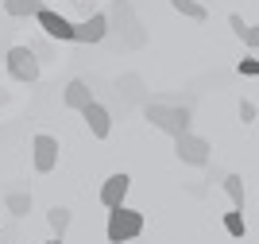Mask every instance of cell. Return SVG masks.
I'll return each mask as SVG.
<instances>
[{
  "label": "cell",
  "mask_w": 259,
  "mask_h": 244,
  "mask_svg": "<svg viewBox=\"0 0 259 244\" xmlns=\"http://www.w3.org/2000/svg\"><path fill=\"white\" fill-rule=\"evenodd\" d=\"M70 221H74V213L66 210V205H54V210L47 213V225H51V233L58 236V240H62V236H66V229H70Z\"/></svg>",
  "instance_id": "12"
},
{
  "label": "cell",
  "mask_w": 259,
  "mask_h": 244,
  "mask_svg": "<svg viewBox=\"0 0 259 244\" xmlns=\"http://www.w3.org/2000/svg\"><path fill=\"white\" fill-rule=\"evenodd\" d=\"M128 190H132V179L124 170H120V175H108L105 186H101V205H105V210H120L124 198H128Z\"/></svg>",
  "instance_id": "8"
},
{
  "label": "cell",
  "mask_w": 259,
  "mask_h": 244,
  "mask_svg": "<svg viewBox=\"0 0 259 244\" xmlns=\"http://www.w3.org/2000/svg\"><path fill=\"white\" fill-rule=\"evenodd\" d=\"M244 43H248L251 51H259V23H255V27H248V35H244Z\"/></svg>",
  "instance_id": "21"
},
{
  "label": "cell",
  "mask_w": 259,
  "mask_h": 244,
  "mask_svg": "<svg viewBox=\"0 0 259 244\" xmlns=\"http://www.w3.org/2000/svg\"><path fill=\"white\" fill-rule=\"evenodd\" d=\"M244 78H259V58H240V66H236Z\"/></svg>",
  "instance_id": "18"
},
{
  "label": "cell",
  "mask_w": 259,
  "mask_h": 244,
  "mask_svg": "<svg viewBox=\"0 0 259 244\" xmlns=\"http://www.w3.org/2000/svg\"><path fill=\"white\" fill-rule=\"evenodd\" d=\"M62 101H66V109H81L93 101V89H89V82H81V78H74V82L66 85V93H62Z\"/></svg>",
  "instance_id": "11"
},
{
  "label": "cell",
  "mask_w": 259,
  "mask_h": 244,
  "mask_svg": "<svg viewBox=\"0 0 259 244\" xmlns=\"http://www.w3.org/2000/svg\"><path fill=\"white\" fill-rule=\"evenodd\" d=\"M31 159H35V170L39 175H51L58 167V140L54 136H35L31 140Z\"/></svg>",
  "instance_id": "7"
},
{
  "label": "cell",
  "mask_w": 259,
  "mask_h": 244,
  "mask_svg": "<svg viewBox=\"0 0 259 244\" xmlns=\"http://www.w3.org/2000/svg\"><path fill=\"white\" fill-rule=\"evenodd\" d=\"M4 205H8L12 217H27V213H31V194H27V190H8Z\"/></svg>",
  "instance_id": "14"
},
{
  "label": "cell",
  "mask_w": 259,
  "mask_h": 244,
  "mask_svg": "<svg viewBox=\"0 0 259 244\" xmlns=\"http://www.w3.org/2000/svg\"><path fill=\"white\" fill-rule=\"evenodd\" d=\"M108 35V16L105 12H93L89 20L74 23V43H101Z\"/></svg>",
  "instance_id": "9"
},
{
  "label": "cell",
  "mask_w": 259,
  "mask_h": 244,
  "mask_svg": "<svg viewBox=\"0 0 259 244\" xmlns=\"http://www.w3.org/2000/svg\"><path fill=\"white\" fill-rule=\"evenodd\" d=\"M225 194L232 198V210H244V179L240 175H225Z\"/></svg>",
  "instance_id": "17"
},
{
  "label": "cell",
  "mask_w": 259,
  "mask_h": 244,
  "mask_svg": "<svg viewBox=\"0 0 259 244\" xmlns=\"http://www.w3.org/2000/svg\"><path fill=\"white\" fill-rule=\"evenodd\" d=\"M225 233H228V236H236V240H244V236H248V221H244V210L225 213Z\"/></svg>",
  "instance_id": "15"
},
{
  "label": "cell",
  "mask_w": 259,
  "mask_h": 244,
  "mask_svg": "<svg viewBox=\"0 0 259 244\" xmlns=\"http://www.w3.org/2000/svg\"><path fill=\"white\" fill-rule=\"evenodd\" d=\"M209 140H201V136H194V132H186V136H178L174 140V155L186 163V167H205L209 163Z\"/></svg>",
  "instance_id": "5"
},
{
  "label": "cell",
  "mask_w": 259,
  "mask_h": 244,
  "mask_svg": "<svg viewBox=\"0 0 259 244\" xmlns=\"http://www.w3.org/2000/svg\"><path fill=\"white\" fill-rule=\"evenodd\" d=\"M8 74L16 82H39V58H35L31 47H12L8 51Z\"/></svg>",
  "instance_id": "6"
},
{
  "label": "cell",
  "mask_w": 259,
  "mask_h": 244,
  "mask_svg": "<svg viewBox=\"0 0 259 244\" xmlns=\"http://www.w3.org/2000/svg\"><path fill=\"white\" fill-rule=\"evenodd\" d=\"M143 233V213L140 210H128V205H120V210H108V225H105V236L108 244H128Z\"/></svg>",
  "instance_id": "3"
},
{
  "label": "cell",
  "mask_w": 259,
  "mask_h": 244,
  "mask_svg": "<svg viewBox=\"0 0 259 244\" xmlns=\"http://www.w3.org/2000/svg\"><path fill=\"white\" fill-rule=\"evenodd\" d=\"M47 244H62V240H58V236H54V240H47Z\"/></svg>",
  "instance_id": "22"
},
{
  "label": "cell",
  "mask_w": 259,
  "mask_h": 244,
  "mask_svg": "<svg viewBox=\"0 0 259 244\" xmlns=\"http://www.w3.org/2000/svg\"><path fill=\"white\" fill-rule=\"evenodd\" d=\"M147 120H151L159 132H166V136H186L190 132V120H194V113H190V105H159V101H147Z\"/></svg>",
  "instance_id": "2"
},
{
  "label": "cell",
  "mask_w": 259,
  "mask_h": 244,
  "mask_svg": "<svg viewBox=\"0 0 259 244\" xmlns=\"http://www.w3.org/2000/svg\"><path fill=\"white\" fill-rule=\"evenodd\" d=\"M228 27H232V35H236V39H244V35H248V23H244V16H236V12L228 16Z\"/></svg>",
  "instance_id": "19"
},
{
  "label": "cell",
  "mask_w": 259,
  "mask_h": 244,
  "mask_svg": "<svg viewBox=\"0 0 259 244\" xmlns=\"http://www.w3.org/2000/svg\"><path fill=\"white\" fill-rule=\"evenodd\" d=\"M35 23H39V27H43V35L47 39H54V43H74V23L66 20L62 12H54V8H39L35 12Z\"/></svg>",
  "instance_id": "4"
},
{
  "label": "cell",
  "mask_w": 259,
  "mask_h": 244,
  "mask_svg": "<svg viewBox=\"0 0 259 244\" xmlns=\"http://www.w3.org/2000/svg\"><path fill=\"white\" fill-rule=\"evenodd\" d=\"M108 16V31H116V47H128V51H136V47H143L147 43V31H143V23L136 20V12H132L128 0H112V8L105 12Z\"/></svg>",
  "instance_id": "1"
},
{
  "label": "cell",
  "mask_w": 259,
  "mask_h": 244,
  "mask_svg": "<svg viewBox=\"0 0 259 244\" xmlns=\"http://www.w3.org/2000/svg\"><path fill=\"white\" fill-rule=\"evenodd\" d=\"M0 8L8 12V16H16V20H23V16H35V12L43 8V0H0Z\"/></svg>",
  "instance_id": "13"
},
{
  "label": "cell",
  "mask_w": 259,
  "mask_h": 244,
  "mask_svg": "<svg viewBox=\"0 0 259 244\" xmlns=\"http://www.w3.org/2000/svg\"><path fill=\"white\" fill-rule=\"evenodd\" d=\"M170 8L182 12L186 20H205V16H209V8H205V4H197V0H170Z\"/></svg>",
  "instance_id": "16"
},
{
  "label": "cell",
  "mask_w": 259,
  "mask_h": 244,
  "mask_svg": "<svg viewBox=\"0 0 259 244\" xmlns=\"http://www.w3.org/2000/svg\"><path fill=\"white\" fill-rule=\"evenodd\" d=\"M240 120H244V124L255 120V105H251V101H240Z\"/></svg>",
  "instance_id": "20"
},
{
  "label": "cell",
  "mask_w": 259,
  "mask_h": 244,
  "mask_svg": "<svg viewBox=\"0 0 259 244\" xmlns=\"http://www.w3.org/2000/svg\"><path fill=\"white\" fill-rule=\"evenodd\" d=\"M81 117H85L89 132H93L97 140H108V132H112V113H108L101 101H89V105L81 109Z\"/></svg>",
  "instance_id": "10"
}]
</instances>
